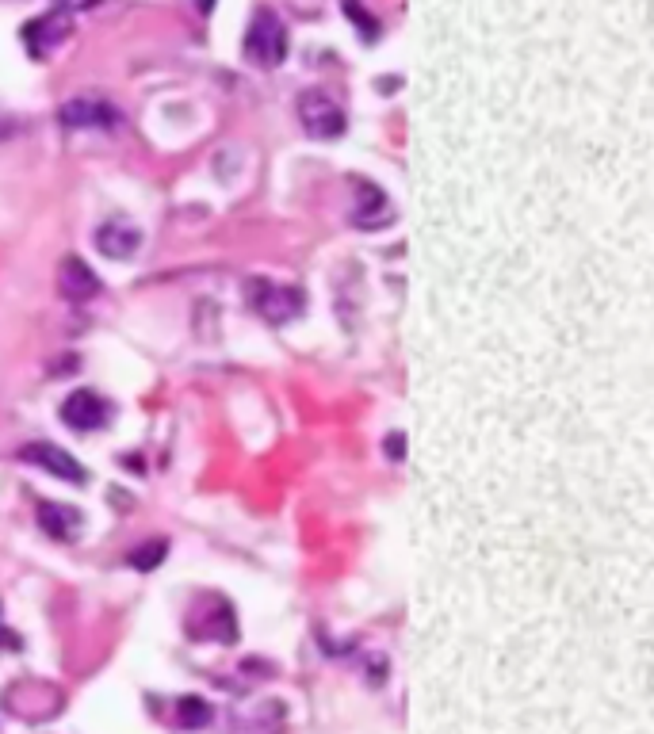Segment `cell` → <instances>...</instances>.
Returning <instances> with one entry per match:
<instances>
[{
  "label": "cell",
  "mask_w": 654,
  "mask_h": 734,
  "mask_svg": "<svg viewBox=\"0 0 654 734\" xmlns=\"http://www.w3.org/2000/svg\"><path fill=\"white\" fill-rule=\"evenodd\" d=\"M356 207H352V226L356 230H383L394 222V207L383 188H375L371 180H356Z\"/></svg>",
  "instance_id": "obj_7"
},
{
  "label": "cell",
  "mask_w": 654,
  "mask_h": 734,
  "mask_svg": "<svg viewBox=\"0 0 654 734\" xmlns=\"http://www.w3.org/2000/svg\"><path fill=\"white\" fill-rule=\"evenodd\" d=\"M169 555V543L165 540H150V543H142L138 551L131 555V566H138V570H153L157 562Z\"/></svg>",
  "instance_id": "obj_15"
},
{
  "label": "cell",
  "mask_w": 654,
  "mask_h": 734,
  "mask_svg": "<svg viewBox=\"0 0 654 734\" xmlns=\"http://www.w3.org/2000/svg\"><path fill=\"white\" fill-rule=\"evenodd\" d=\"M62 421L77 432H96L111 417V406L96 394V390H73L62 402Z\"/></svg>",
  "instance_id": "obj_8"
},
{
  "label": "cell",
  "mask_w": 654,
  "mask_h": 734,
  "mask_svg": "<svg viewBox=\"0 0 654 734\" xmlns=\"http://www.w3.org/2000/svg\"><path fill=\"white\" fill-rule=\"evenodd\" d=\"M245 306L257 314V318H264L268 325H287L295 322L299 314H303L306 306V295L299 291V287H287V283H272L264 280V276H257V280H245Z\"/></svg>",
  "instance_id": "obj_2"
},
{
  "label": "cell",
  "mask_w": 654,
  "mask_h": 734,
  "mask_svg": "<svg viewBox=\"0 0 654 734\" xmlns=\"http://www.w3.org/2000/svg\"><path fill=\"white\" fill-rule=\"evenodd\" d=\"M20 463L27 467H39L46 475L62 478V482H85V467L66 452V448H58V444H50V440H31V444H23L20 448Z\"/></svg>",
  "instance_id": "obj_6"
},
{
  "label": "cell",
  "mask_w": 654,
  "mask_h": 734,
  "mask_svg": "<svg viewBox=\"0 0 654 734\" xmlns=\"http://www.w3.org/2000/svg\"><path fill=\"white\" fill-rule=\"evenodd\" d=\"M66 35H69V16L58 8V12L39 16V20H31L23 27V46H27L31 58H46L54 46L66 43Z\"/></svg>",
  "instance_id": "obj_11"
},
{
  "label": "cell",
  "mask_w": 654,
  "mask_h": 734,
  "mask_svg": "<svg viewBox=\"0 0 654 734\" xmlns=\"http://www.w3.org/2000/svg\"><path fill=\"white\" fill-rule=\"evenodd\" d=\"M402 444H406L402 432H391V436H387V455H391L394 463H402Z\"/></svg>",
  "instance_id": "obj_16"
},
{
  "label": "cell",
  "mask_w": 654,
  "mask_h": 734,
  "mask_svg": "<svg viewBox=\"0 0 654 734\" xmlns=\"http://www.w3.org/2000/svg\"><path fill=\"white\" fill-rule=\"evenodd\" d=\"M341 8H345V16L356 23V31H360V39H364V43H375V39L383 35V23L375 20L360 0H341Z\"/></svg>",
  "instance_id": "obj_14"
},
{
  "label": "cell",
  "mask_w": 654,
  "mask_h": 734,
  "mask_svg": "<svg viewBox=\"0 0 654 734\" xmlns=\"http://www.w3.org/2000/svg\"><path fill=\"white\" fill-rule=\"evenodd\" d=\"M299 123H303L310 138H341L345 127H349L341 104L326 92H318V88H306L299 96Z\"/></svg>",
  "instance_id": "obj_3"
},
{
  "label": "cell",
  "mask_w": 654,
  "mask_h": 734,
  "mask_svg": "<svg viewBox=\"0 0 654 734\" xmlns=\"http://www.w3.org/2000/svg\"><path fill=\"white\" fill-rule=\"evenodd\" d=\"M245 62L261 65V69H276V65L287 58L291 50V39H287V23L272 12V8H257L253 20H249V31H245Z\"/></svg>",
  "instance_id": "obj_1"
},
{
  "label": "cell",
  "mask_w": 654,
  "mask_h": 734,
  "mask_svg": "<svg viewBox=\"0 0 654 734\" xmlns=\"http://www.w3.org/2000/svg\"><path fill=\"white\" fill-rule=\"evenodd\" d=\"M211 719H215V712H211V704H207L203 696H180V700H176V727H184V731H203Z\"/></svg>",
  "instance_id": "obj_13"
},
{
  "label": "cell",
  "mask_w": 654,
  "mask_h": 734,
  "mask_svg": "<svg viewBox=\"0 0 654 734\" xmlns=\"http://www.w3.org/2000/svg\"><path fill=\"white\" fill-rule=\"evenodd\" d=\"M207 605H211V612H203L199 605H192L188 635L207 639V643H234V639H238V624H234V608H230V601H222L218 593H207Z\"/></svg>",
  "instance_id": "obj_5"
},
{
  "label": "cell",
  "mask_w": 654,
  "mask_h": 734,
  "mask_svg": "<svg viewBox=\"0 0 654 734\" xmlns=\"http://www.w3.org/2000/svg\"><path fill=\"white\" fill-rule=\"evenodd\" d=\"M58 119L69 130H115L123 123L119 108L104 96H73L58 108Z\"/></svg>",
  "instance_id": "obj_4"
},
{
  "label": "cell",
  "mask_w": 654,
  "mask_h": 734,
  "mask_svg": "<svg viewBox=\"0 0 654 734\" xmlns=\"http://www.w3.org/2000/svg\"><path fill=\"white\" fill-rule=\"evenodd\" d=\"M96 249L104 253L108 260H131L138 249H142V234H138V226H131L127 218H108V222H100L96 226Z\"/></svg>",
  "instance_id": "obj_10"
},
{
  "label": "cell",
  "mask_w": 654,
  "mask_h": 734,
  "mask_svg": "<svg viewBox=\"0 0 654 734\" xmlns=\"http://www.w3.org/2000/svg\"><path fill=\"white\" fill-rule=\"evenodd\" d=\"M100 291H104V283H100V276L81 257H66L58 264V295L66 303H88Z\"/></svg>",
  "instance_id": "obj_9"
},
{
  "label": "cell",
  "mask_w": 654,
  "mask_h": 734,
  "mask_svg": "<svg viewBox=\"0 0 654 734\" xmlns=\"http://www.w3.org/2000/svg\"><path fill=\"white\" fill-rule=\"evenodd\" d=\"M196 8H199V16H211V12H215V0H196Z\"/></svg>",
  "instance_id": "obj_17"
},
{
  "label": "cell",
  "mask_w": 654,
  "mask_h": 734,
  "mask_svg": "<svg viewBox=\"0 0 654 734\" xmlns=\"http://www.w3.org/2000/svg\"><path fill=\"white\" fill-rule=\"evenodd\" d=\"M81 520H85V513L73 509V505H58V501H43V505H39V524H43V532L62 543L81 536V528H85Z\"/></svg>",
  "instance_id": "obj_12"
}]
</instances>
